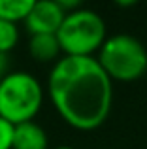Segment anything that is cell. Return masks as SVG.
Wrapping results in <instances>:
<instances>
[{"instance_id":"obj_1","label":"cell","mask_w":147,"mask_h":149,"mask_svg":"<svg viewBox=\"0 0 147 149\" xmlns=\"http://www.w3.org/2000/svg\"><path fill=\"white\" fill-rule=\"evenodd\" d=\"M47 93L62 121L81 132L100 128L113 106V81L94 57H62L53 64Z\"/></svg>"},{"instance_id":"obj_2","label":"cell","mask_w":147,"mask_h":149,"mask_svg":"<svg viewBox=\"0 0 147 149\" xmlns=\"http://www.w3.org/2000/svg\"><path fill=\"white\" fill-rule=\"evenodd\" d=\"M44 104L42 83L28 72H10L0 79V117L21 125L34 121Z\"/></svg>"},{"instance_id":"obj_3","label":"cell","mask_w":147,"mask_h":149,"mask_svg":"<svg viewBox=\"0 0 147 149\" xmlns=\"http://www.w3.org/2000/svg\"><path fill=\"white\" fill-rule=\"evenodd\" d=\"M106 32L102 15L89 8H79L66 13L57 32V40L64 57H92L107 40Z\"/></svg>"},{"instance_id":"obj_4","label":"cell","mask_w":147,"mask_h":149,"mask_svg":"<svg viewBox=\"0 0 147 149\" xmlns=\"http://www.w3.org/2000/svg\"><path fill=\"white\" fill-rule=\"evenodd\" d=\"M96 61L111 81L130 83L147 72V49L130 34L107 36Z\"/></svg>"},{"instance_id":"obj_5","label":"cell","mask_w":147,"mask_h":149,"mask_svg":"<svg viewBox=\"0 0 147 149\" xmlns=\"http://www.w3.org/2000/svg\"><path fill=\"white\" fill-rule=\"evenodd\" d=\"M64 13L57 0H34L32 10L25 19V26L30 36L36 34H57L62 25Z\"/></svg>"},{"instance_id":"obj_6","label":"cell","mask_w":147,"mask_h":149,"mask_svg":"<svg viewBox=\"0 0 147 149\" xmlns=\"http://www.w3.org/2000/svg\"><path fill=\"white\" fill-rule=\"evenodd\" d=\"M13 149H47V134L34 121L15 125Z\"/></svg>"},{"instance_id":"obj_7","label":"cell","mask_w":147,"mask_h":149,"mask_svg":"<svg viewBox=\"0 0 147 149\" xmlns=\"http://www.w3.org/2000/svg\"><path fill=\"white\" fill-rule=\"evenodd\" d=\"M28 53L36 62H57L62 51H60L57 34H36V36H30Z\"/></svg>"},{"instance_id":"obj_8","label":"cell","mask_w":147,"mask_h":149,"mask_svg":"<svg viewBox=\"0 0 147 149\" xmlns=\"http://www.w3.org/2000/svg\"><path fill=\"white\" fill-rule=\"evenodd\" d=\"M32 4L34 0H0V19L15 25L19 21L25 23L32 10Z\"/></svg>"},{"instance_id":"obj_9","label":"cell","mask_w":147,"mask_h":149,"mask_svg":"<svg viewBox=\"0 0 147 149\" xmlns=\"http://www.w3.org/2000/svg\"><path fill=\"white\" fill-rule=\"evenodd\" d=\"M19 42V30L15 23H8L0 19V53L8 55Z\"/></svg>"},{"instance_id":"obj_10","label":"cell","mask_w":147,"mask_h":149,"mask_svg":"<svg viewBox=\"0 0 147 149\" xmlns=\"http://www.w3.org/2000/svg\"><path fill=\"white\" fill-rule=\"evenodd\" d=\"M13 125L0 117V149H13Z\"/></svg>"},{"instance_id":"obj_11","label":"cell","mask_w":147,"mask_h":149,"mask_svg":"<svg viewBox=\"0 0 147 149\" xmlns=\"http://www.w3.org/2000/svg\"><path fill=\"white\" fill-rule=\"evenodd\" d=\"M8 74H10V58L8 55L0 53V79H4Z\"/></svg>"},{"instance_id":"obj_12","label":"cell","mask_w":147,"mask_h":149,"mask_svg":"<svg viewBox=\"0 0 147 149\" xmlns=\"http://www.w3.org/2000/svg\"><path fill=\"white\" fill-rule=\"evenodd\" d=\"M55 149H74V147H70V146H59V147H55Z\"/></svg>"}]
</instances>
